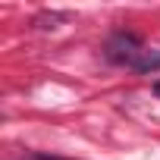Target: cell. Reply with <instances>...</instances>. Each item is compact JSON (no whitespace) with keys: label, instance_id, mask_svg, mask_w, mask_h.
Segmentation results:
<instances>
[{"label":"cell","instance_id":"6da1fadb","mask_svg":"<svg viewBox=\"0 0 160 160\" xmlns=\"http://www.w3.org/2000/svg\"><path fill=\"white\" fill-rule=\"evenodd\" d=\"M104 50H107V57H110L113 63H122V66L135 69L148 47L141 44V38H135V35H129V32H116V35L107 38V47H104Z\"/></svg>","mask_w":160,"mask_h":160},{"label":"cell","instance_id":"7a4b0ae2","mask_svg":"<svg viewBox=\"0 0 160 160\" xmlns=\"http://www.w3.org/2000/svg\"><path fill=\"white\" fill-rule=\"evenodd\" d=\"M160 69V50H144V57L138 60V66H135V72H157Z\"/></svg>","mask_w":160,"mask_h":160},{"label":"cell","instance_id":"3957f363","mask_svg":"<svg viewBox=\"0 0 160 160\" xmlns=\"http://www.w3.org/2000/svg\"><path fill=\"white\" fill-rule=\"evenodd\" d=\"M66 19H69V13H44V16L35 19V25H41V28H57V22H66Z\"/></svg>","mask_w":160,"mask_h":160},{"label":"cell","instance_id":"277c9868","mask_svg":"<svg viewBox=\"0 0 160 160\" xmlns=\"http://www.w3.org/2000/svg\"><path fill=\"white\" fill-rule=\"evenodd\" d=\"M32 160H63V157H44V154H38V157H32Z\"/></svg>","mask_w":160,"mask_h":160},{"label":"cell","instance_id":"5b68a950","mask_svg":"<svg viewBox=\"0 0 160 160\" xmlns=\"http://www.w3.org/2000/svg\"><path fill=\"white\" fill-rule=\"evenodd\" d=\"M154 94H157V98H160V82H154Z\"/></svg>","mask_w":160,"mask_h":160}]
</instances>
